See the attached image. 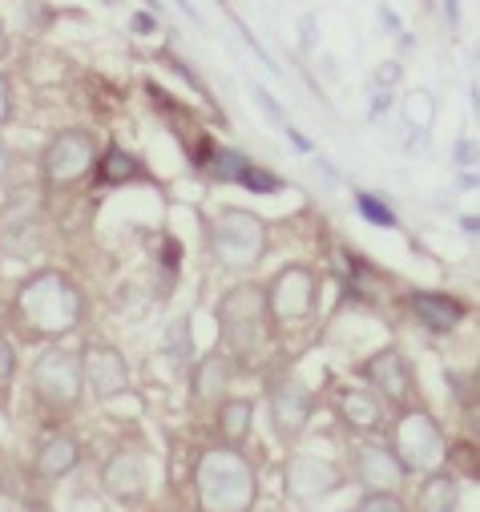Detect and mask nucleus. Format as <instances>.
<instances>
[{
    "label": "nucleus",
    "mask_w": 480,
    "mask_h": 512,
    "mask_svg": "<svg viewBox=\"0 0 480 512\" xmlns=\"http://www.w3.org/2000/svg\"><path fill=\"white\" fill-rule=\"evenodd\" d=\"M13 311H17V323H25L29 335L61 339V335L77 331L85 303H81V291L65 275L45 271V275H33L29 283H21Z\"/></svg>",
    "instance_id": "nucleus-1"
},
{
    "label": "nucleus",
    "mask_w": 480,
    "mask_h": 512,
    "mask_svg": "<svg viewBox=\"0 0 480 512\" xmlns=\"http://www.w3.org/2000/svg\"><path fill=\"white\" fill-rule=\"evenodd\" d=\"M194 492L202 512H251L259 500V476L230 444L202 452L194 468Z\"/></svg>",
    "instance_id": "nucleus-2"
},
{
    "label": "nucleus",
    "mask_w": 480,
    "mask_h": 512,
    "mask_svg": "<svg viewBox=\"0 0 480 512\" xmlns=\"http://www.w3.org/2000/svg\"><path fill=\"white\" fill-rule=\"evenodd\" d=\"M210 254L226 271L259 267L267 254V226L247 210H222L210 226Z\"/></svg>",
    "instance_id": "nucleus-3"
},
{
    "label": "nucleus",
    "mask_w": 480,
    "mask_h": 512,
    "mask_svg": "<svg viewBox=\"0 0 480 512\" xmlns=\"http://www.w3.org/2000/svg\"><path fill=\"white\" fill-rule=\"evenodd\" d=\"M263 327H267V299L259 287H234L218 303V331L230 351L251 355L263 343Z\"/></svg>",
    "instance_id": "nucleus-4"
},
{
    "label": "nucleus",
    "mask_w": 480,
    "mask_h": 512,
    "mask_svg": "<svg viewBox=\"0 0 480 512\" xmlns=\"http://www.w3.org/2000/svg\"><path fill=\"white\" fill-rule=\"evenodd\" d=\"M396 460L404 464V472H436L448 456L440 424L428 412H404L396 424Z\"/></svg>",
    "instance_id": "nucleus-5"
},
{
    "label": "nucleus",
    "mask_w": 480,
    "mask_h": 512,
    "mask_svg": "<svg viewBox=\"0 0 480 512\" xmlns=\"http://www.w3.org/2000/svg\"><path fill=\"white\" fill-rule=\"evenodd\" d=\"M81 355L65 347H49L33 363V388L45 408H73L81 400Z\"/></svg>",
    "instance_id": "nucleus-6"
},
{
    "label": "nucleus",
    "mask_w": 480,
    "mask_h": 512,
    "mask_svg": "<svg viewBox=\"0 0 480 512\" xmlns=\"http://www.w3.org/2000/svg\"><path fill=\"white\" fill-rule=\"evenodd\" d=\"M263 299H267V315H271L275 323L299 327V323H307V319L315 315L319 283H315V275H311L307 267H283V271L271 279V287L263 291Z\"/></svg>",
    "instance_id": "nucleus-7"
},
{
    "label": "nucleus",
    "mask_w": 480,
    "mask_h": 512,
    "mask_svg": "<svg viewBox=\"0 0 480 512\" xmlns=\"http://www.w3.org/2000/svg\"><path fill=\"white\" fill-rule=\"evenodd\" d=\"M97 162V146L85 130H61L49 146H45V158H41V170H45V182L49 186H73L81 182Z\"/></svg>",
    "instance_id": "nucleus-8"
},
{
    "label": "nucleus",
    "mask_w": 480,
    "mask_h": 512,
    "mask_svg": "<svg viewBox=\"0 0 480 512\" xmlns=\"http://www.w3.org/2000/svg\"><path fill=\"white\" fill-rule=\"evenodd\" d=\"M81 379L89 383V392L97 400H113L130 388V367H126V355L117 347H105V343H93L81 351Z\"/></svg>",
    "instance_id": "nucleus-9"
},
{
    "label": "nucleus",
    "mask_w": 480,
    "mask_h": 512,
    "mask_svg": "<svg viewBox=\"0 0 480 512\" xmlns=\"http://www.w3.org/2000/svg\"><path fill=\"white\" fill-rule=\"evenodd\" d=\"M283 484H287L291 500L315 504V500H323L339 488V468L323 456H291L287 468H283Z\"/></svg>",
    "instance_id": "nucleus-10"
},
{
    "label": "nucleus",
    "mask_w": 480,
    "mask_h": 512,
    "mask_svg": "<svg viewBox=\"0 0 480 512\" xmlns=\"http://www.w3.org/2000/svg\"><path fill=\"white\" fill-rule=\"evenodd\" d=\"M311 392L303 388V383L287 379V383H275V392H271V424H275V436L279 440H295L307 420H311Z\"/></svg>",
    "instance_id": "nucleus-11"
},
{
    "label": "nucleus",
    "mask_w": 480,
    "mask_h": 512,
    "mask_svg": "<svg viewBox=\"0 0 480 512\" xmlns=\"http://www.w3.org/2000/svg\"><path fill=\"white\" fill-rule=\"evenodd\" d=\"M101 484L113 500H122V504H138L150 488V468H146V456L142 452H117L105 472H101Z\"/></svg>",
    "instance_id": "nucleus-12"
},
{
    "label": "nucleus",
    "mask_w": 480,
    "mask_h": 512,
    "mask_svg": "<svg viewBox=\"0 0 480 512\" xmlns=\"http://www.w3.org/2000/svg\"><path fill=\"white\" fill-rule=\"evenodd\" d=\"M404 464L396 460L392 448H380V444H368V448H359L355 456V480L364 484L368 492H392L404 484Z\"/></svg>",
    "instance_id": "nucleus-13"
},
{
    "label": "nucleus",
    "mask_w": 480,
    "mask_h": 512,
    "mask_svg": "<svg viewBox=\"0 0 480 512\" xmlns=\"http://www.w3.org/2000/svg\"><path fill=\"white\" fill-rule=\"evenodd\" d=\"M364 375H368V383L384 396V400H392V404H404L408 400V388H412V375H408V363H404V355L400 351H380V355H372L368 363H364Z\"/></svg>",
    "instance_id": "nucleus-14"
},
{
    "label": "nucleus",
    "mask_w": 480,
    "mask_h": 512,
    "mask_svg": "<svg viewBox=\"0 0 480 512\" xmlns=\"http://www.w3.org/2000/svg\"><path fill=\"white\" fill-rule=\"evenodd\" d=\"M77 460H81V444H77L73 436H65V432H53V436L37 448V476L61 480V476H69V472L77 468Z\"/></svg>",
    "instance_id": "nucleus-15"
},
{
    "label": "nucleus",
    "mask_w": 480,
    "mask_h": 512,
    "mask_svg": "<svg viewBox=\"0 0 480 512\" xmlns=\"http://www.w3.org/2000/svg\"><path fill=\"white\" fill-rule=\"evenodd\" d=\"M339 416H343L355 432H376V428L384 424V404H380V396L368 392V388H347V392L339 396Z\"/></svg>",
    "instance_id": "nucleus-16"
},
{
    "label": "nucleus",
    "mask_w": 480,
    "mask_h": 512,
    "mask_svg": "<svg viewBox=\"0 0 480 512\" xmlns=\"http://www.w3.org/2000/svg\"><path fill=\"white\" fill-rule=\"evenodd\" d=\"M460 508V484L448 472H428L416 496V512H456Z\"/></svg>",
    "instance_id": "nucleus-17"
},
{
    "label": "nucleus",
    "mask_w": 480,
    "mask_h": 512,
    "mask_svg": "<svg viewBox=\"0 0 480 512\" xmlns=\"http://www.w3.org/2000/svg\"><path fill=\"white\" fill-rule=\"evenodd\" d=\"M412 311H416V319H420L424 327H432V331H452V327L464 319V307H460L456 299H448V295H416V299H412Z\"/></svg>",
    "instance_id": "nucleus-18"
},
{
    "label": "nucleus",
    "mask_w": 480,
    "mask_h": 512,
    "mask_svg": "<svg viewBox=\"0 0 480 512\" xmlns=\"http://www.w3.org/2000/svg\"><path fill=\"white\" fill-rule=\"evenodd\" d=\"M255 428V404L251 400H226L218 408V436L234 448V444H243Z\"/></svg>",
    "instance_id": "nucleus-19"
},
{
    "label": "nucleus",
    "mask_w": 480,
    "mask_h": 512,
    "mask_svg": "<svg viewBox=\"0 0 480 512\" xmlns=\"http://www.w3.org/2000/svg\"><path fill=\"white\" fill-rule=\"evenodd\" d=\"M226 383H230V363L226 355H206L194 371V392L198 400H218L226 392Z\"/></svg>",
    "instance_id": "nucleus-20"
},
{
    "label": "nucleus",
    "mask_w": 480,
    "mask_h": 512,
    "mask_svg": "<svg viewBox=\"0 0 480 512\" xmlns=\"http://www.w3.org/2000/svg\"><path fill=\"white\" fill-rule=\"evenodd\" d=\"M134 178H142V162L134 154L113 146L105 154V162H101V182H134Z\"/></svg>",
    "instance_id": "nucleus-21"
},
{
    "label": "nucleus",
    "mask_w": 480,
    "mask_h": 512,
    "mask_svg": "<svg viewBox=\"0 0 480 512\" xmlns=\"http://www.w3.org/2000/svg\"><path fill=\"white\" fill-rule=\"evenodd\" d=\"M206 170H210L218 182H247L251 162L238 158V154H230V150H214V154L206 158Z\"/></svg>",
    "instance_id": "nucleus-22"
},
{
    "label": "nucleus",
    "mask_w": 480,
    "mask_h": 512,
    "mask_svg": "<svg viewBox=\"0 0 480 512\" xmlns=\"http://www.w3.org/2000/svg\"><path fill=\"white\" fill-rule=\"evenodd\" d=\"M166 351H170L174 359H182V363L194 355V335H190V319H186V315L170 323V331H166Z\"/></svg>",
    "instance_id": "nucleus-23"
},
{
    "label": "nucleus",
    "mask_w": 480,
    "mask_h": 512,
    "mask_svg": "<svg viewBox=\"0 0 480 512\" xmlns=\"http://www.w3.org/2000/svg\"><path fill=\"white\" fill-rule=\"evenodd\" d=\"M355 512H404V504H400L396 492H368Z\"/></svg>",
    "instance_id": "nucleus-24"
},
{
    "label": "nucleus",
    "mask_w": 480,
    "mask_h": 512,
    "mask_svg": "<svg viewBox=\"0 0 480 512\" xmlns=\"http://www.w3.org/2000/svg\"><path fill=\"white\" fill-rule=\"evenodd\" d=\"M359 210H364L372 222H380V226H396V218H392V210H384L372 194H359Z\"/></svg>",
    "instance_id": "nucleus-25"
},
{
    "label": "nucleus",
    "mask_w": 480,
    "mask_h": 512,
    "mask_svg": "<svg viewBox=\"0 0 480 512\" xmlns=\"http://www.w3.org/2000/svg\"><path fill=\"white\" fill-rule=\"evenodd\" d=\"M408 109L416 113L420 125H428V117H432V101H428V93H412V97H408Z\"/></svg>",
    "instance_id": "nucleus-26"
},
{
    "label": "nucleus",
    "mask_w": 480,
    "mask_h": 512,
    "mask_svg": "<svg viewBox=\"0 0 480 512\" xmlns=\"http://www.w3.org/2000/svg\"><path fill=\"white\" fill-rule=\"evenodd\" d=\"M13 363H17V355H13V343L0 335V383H5L9 375H13Z\"/></svg>",
    "instance_id": "nucleus-27"
},
{
    "label": "nucleus",
    "mask_w": 480,
    "mask_h": 512,
    "mask_svg": "<svg viewBox=\"0 0 480 512\" xmlns=\"http://www.w3.org/2000/svg\"><path fill=\"white\" fill-rule=\"evenodd\" d=\"M396 77H400V65H396V61H388V65L380 69V77H376V81H380V85H392Z\"/></svg>",
    "instance_id": "nucleus-28"
},
{
    "label": "nucleus",
    "mask_w": 480,
    "mask_h": 512,
    "mask_svg": "<svg viewBox=\"0 0 480 512\" xmlns=\"http://www.w3.org/2000/svg\"><path fill=\"white\" fill-rule=\"evenodd\" d=\"M5 117H9V81L0 77V125H5Z\"/></svg>",
    "instance_id": "nucleus-29"
},
{
    "label": "nucleus",
    "mask_w": 480,
    "mask_h": 512,
    "mask_svg": "<svg viewBox=\"0 0 480 512\" xmlns=\"http://www.w3.org/2000/svg\"><path fill=\"white\" fill-rule=\"evenodd\" d=\"M388 109V93H376V101H372V113H384Z\"/></svg>",
    "instance_id": "nucleus-30"
},
{
    "label": "nucleus",
    "mask_w": 480,
    "mask_h": 512,
    "mask_svg": "<svg viewBox=\"0 0 480 512\" xmlns=\"http://www.w3.org/2000/svg\"><path fill=\"white\" fill-rule=\"evenodd\" d=\"M5 170H9V150H5V142H0V178H5Z\"/></svg>",
    "instance_id": "nucleus-31"
},
{
    "label": "nucleus",
    "mask_w": 480,
    "mask_h": 512,
    "mask_svg": "<svg viewBox=\"0 0 480 512\" xmlns=\"http://www.w3.org/2000/svg\"><path fill=\"white\" fill-rule=\"evenodd\" d=\"M134 29L146 33V29H154V21H150V17H134Z\"/></svg>",
    "instance_id": "nucleus-32"
},
{
    "label": "nucleus",
    "mask_w": 480,
    "mask_h": 512,
    "mask_svg": "<svg viewBox=\"0 0 480 512\" xmlns=\"http://www.w3.org/2000/svg\"><path fill=\"white\" fill-rule=\"evenodd\" d=\"M0 57H5V33H0Z\"/></svg>",
    "instance_id": "nucleus-33"
},
{
    "label": "nucleus",
    "mask_w": 480,
    "mask_h": 512,
    "mask_svg": "<svg viewBox=\"0 0 480 512\" xmlns=\"http://www.w3.org/2000/svg\"><path fill=\"white\" fill-rule=\"evenodd\" d=\"M37 512H49V508H37Z\"/></svg>",
    "instance_id": "nucleus-34"
},
{
    "label": "nucleus",
    "mask_w": 480,
    "mask_h": 512,
    "mask_svg": "<svg viewBox=\"0 0 480 512\" xmlns=\"http://www.w3.org/2000/svg\"><path fill=\"white\" fill-rule=\"evenodd\" d=\"M150 5H158V0H150Z\"/></svg>",
    "instance_id": "nucleus-35"
}]
</instances>
